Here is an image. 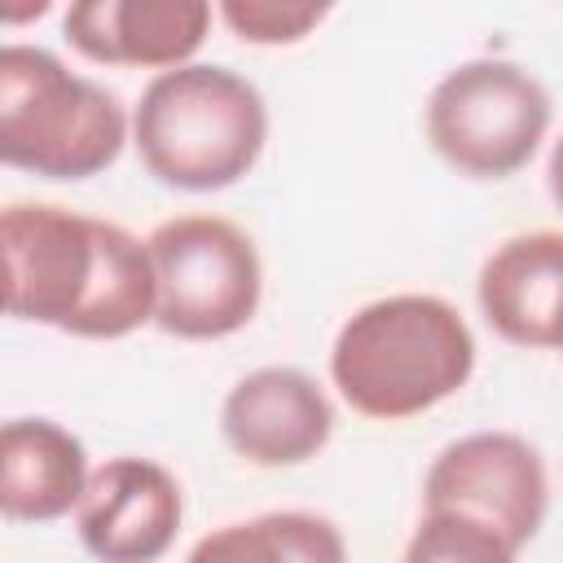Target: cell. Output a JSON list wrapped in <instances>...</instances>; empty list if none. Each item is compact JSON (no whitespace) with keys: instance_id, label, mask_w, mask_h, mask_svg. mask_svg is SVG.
<instances>
[{"instance_id":"cell-1","label":"cell","mask_w":563,"mask_h":563,"mask_svg":"<svg viewBox=\"0 0 563 563\" xmlns=\"http://www.w3.org/2000/svg\"><path fill=\"white\" fill-rule=\"evenodd\" d=\"M475 334L440 295H387L356 308L330 347L339 396L374 422H400L435 409L466 387Z\"/></svg>"},{"instance_id":"cell-2","label":"cell","mask_w":563,"mask_h":563,"mask_svg":"<svg viewBox=\"0 0 563 563\" xmlns=\"http://www.w3.org/2000/svg\"><path fill=\"white\" fill-rule=\"evenodd\" d=\"M264 141L268 110L260 88L211 62L154 75L132 114V145L145 172L185 194L238 185L260 163Z\"/></svg>"},{"instance_id":"cell-3","label":"cell","mask_w":563,"mask_h":563,"mask_svg":"<svg viewBox=\"0 0 563 563\" xmlns=\"http://www.w3.org/2000/svg\"><path fill=\"white\" fill-rule=\"evenodd\" d=\"M128 141V114L110 88L75 75L35 44L0 48V158L44 180H88Z\"/></svg>"},{"instance_id":"cell-4","label":"cell","mask_w":563,"mask_h":563,"mask_svg":"<svg viewBox=\"0 0 563 563\" xmlns=\"http://www.w3.org/2000/svg\"><path fill=\"white\" fill-rule=\"evenodd\" d=\"M545 84L506 57L453 66L427 97V141L462 176L506 180L532 163L550 132Z\"/></svg>"},{"instance_id":"cell-5","label":"cell","mask_w":563,"mask_h":563,"mask_svg":"<svg viewBox=\"0 0 563 563\" xmlns=\"http://www.w3.org/2000/svg\"><path fill=\"white\" fill-rule=\"evenodd\" d=\"M145 242L158 282L154 325L163 334L202 343L251 325L264 268L246 229L211 211H189L163 220Z\"/></svg>"},{"instance_id":"cell-6","label":"cell","mask_w":563,"mask_h":563,"mask_svg":"<svg viewBox=\"0 0 563 563\" xmlns=\"http://www.w3.org/2000/svg\"><path fill=\"white\" fill-rule=\"evenodd\" d=\"M0 246L9 317L70 334L97 282V220L53 202H9Z\"/></svg>"},{"instance_id":"cell-7","label":"cell","mask_w":563,"mask_h":563,"mask_svg":"<svg viewBox=\"0 0 563 563\" xmlns=\"http://www.w3.org/2000/svg\"><path fill=\"white\" fill-rule=\"evenodd\" d=\"M422 501L427 510L475 515L519 550L545 519V462L515 431H475L435 453L422 479Z\"/></svg>"},{"instance_id":"cell-8","label":"cell","mask_w":563,"mask_h":563,"mask_svg":"<svg viewBox=\"0 0 563 563\" xmlns=\"http://www.w3.org/2000/svg\"><path fill=\"white\" fill-rule=\"evenodd\" d=\"M180 484L150 457H110L88 475L75 528L97 563H158L180 532Z\"/></svg>"},{"instance_id":"cell-9","label":"cell","mask_w":563,"mask_h":563,"mask_svg":"<svg viewBox=\"0 0 563 563\" xmlns=\"http://www.w3.org/2000/svg\"><path fill=\"white\" fill-rule=\"evenodd\" d=\"M220 431L224 444L255 466H299L325 449L334 409L312 374L295 365H264L229 387Z\"/></svg>"},{"instance_id":"cell-10","label":"cell","mask_w":563,"mask_h":563,"mask_svg":"<svg viewBox=\"0 0 563 563\" xmlns=\"http://www.w3.org/2000/svg\"><path fill=\"white\" fill-rule=\"evenodd\" d=\"M211 4L202 0H79L66 9L62 31L75 53L97 66L176 70L202 48Z\"/></svg>"},{"instance_id":"cell-11","label":"cell","mask_w":563,"mask_h":563,"mask_svg":"<svg viewBox=\"0 0 563 563\" xmlns=\"http://www.w3.org/2000/svg\"><path fill=\"white\" fill-rule=\"evenodd\" d=\"M479 308L506 343L563 352V233L506 238L479 268Z\"/></svg>"},{"instance_id":"cell-12","label":"cell","mask_w":563,"mask_h":563,"mask_svg":"<svg viewBox=\"0 0 563 563\" xmlns=\"http://www.w3.org/2000/svg\"><path fill=\"white\" fill-rule=\"evenodd\" d=\"M88 453L53 418H9L0 431V510L9 523H48L79 510Z\"/></svg>"},{"instance_id":"cell-13","label":"cell","mask_w":563,"mask_h":563,"mask_svg":"<svg viewBox=\"0 0 563 563\" xmlns=\"http://www.w3.org/2000/svg\"><path fill=\"white\" fill-rule=\"evenodd\" d=\"M185 563H347L343 532L308 510H268L260 519L207 532Z\"/></svg>"},{"instance_id":"cell-14","label":"cell","mask_w":563,"mask_h":563,"mask_svg":"<svg viewBox=\"0 0 563 563\" xmlns=\"http://www.w3.org/2000/svg\"><path fill=\"white\" fill-rule=\"evenodd\" d=\"M515 545L475 515L427 510L405 545L400 563H515Z\"/></svg>"},{"instance_id":"cell-15","label":"cell","mask_w":563,"mask_h":563,"mask_svg":"<svg viewBox=\"0 0 563 563\" xmlns=\"http://www.w3.org/2000/svg\"><path fill=\"white\" fill-rule=\"evenodd\" d=\"M330 9L303 0H224L220 18L246 44H299L308 31L321 26Z\"/></svg>"},{"instance_id":"cell-16","label":"cell","mask_w":563,"mask_h":563,"mask_svg":"<svg viewBox=\"0 0 563 563\" xmlns=\"http://www.w3.org/2000/svg\"><path fill=\"white\" fill-rule=\"evenodd\" d=\"M545 185H550V198H554V202H559V211H563V136H559V141H554V150H550Z\"/></svg>"}]
</instances>
